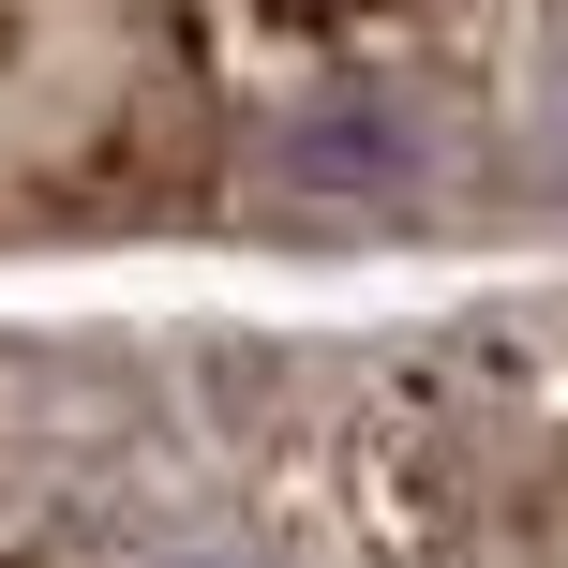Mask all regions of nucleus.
I'll list each match as a JSON object with an SVG mask.
<instances>
[{
  "mask_svg": "<svg viewBox=\"0 0 568 568\" xmlns=\"http://www.w3.org/2000/svg\"><path fill=\"white\" fill-rule=\"evenodd\" d=\"M554 135H568V45H554Z\"/></svg>",
  "mask_w": 568,
  "mask_h": 568,
  "instance_id": "nucleus-2",
  "label": "nucleus"
},
{
  "mask_svg": "<svg viewBox=\"0 0 568 568\" xmlns=\"http://www.w3.org/2000/svg\"><path fill=\"white\" fill-rule=\"evenodd\" d=\"M150 568H284V554H270V539H165Z\"/></svg>",
  "mask_w": 568,
  "mask_h": 568,
  "instance_id": "nucleus-1",
  "label": "nucleus"
}]
</instances>
